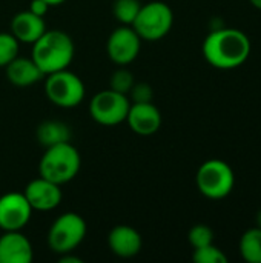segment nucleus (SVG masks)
<instances>
[{"label":"nucleus","instance_id":"dca6fc26","mask_svg":"<svg viewBox=\"0 0 261 263\" xmlns=\"http://www.w3.org/2000/svg\"><path fill=\"white\" fill-rule=\"evenodd\" d=\"M6 79L9 83L15 86H31L42 79H45V74L38 69L35 62L32 59H25V57H15L5 66Z\"/></svg>","mask_w":261,"mask_h":263},{"label":"nucleus","instance_id":"6e6552de","mask_svg":"<svg viewBox=\"0 0 261 263\" xmlns=\"http://www.w3.org/2000/svg\"><path fill=\"white\" fill-rule=\"evenodd\" d=\"M131 102L128 96L111 88L97 92L89 102L91 117L103 126H115L126 122Z\"/></svg>","mask_w":261,"mask_h":263},{"label":"nucleus","instance_id":"39448f33","mask_svg":"<svg viewBox=\"0 0 261 263\" xmlns=\"http://www.w3.org/2000/svg\"><path fill=\"white\" fill-rule=\"evenodd\" d=\"M45 94L58 108H75L85 99V83L72 71L62 69L45 76Z\"/></svg>","mask_w":261,"mask_h":263},{"label":"nucleus","instance_id":"aec40b11","mask_svg":"<svg viewBox=\"0 0 261 263\" xmlns=\"http://www.w3.org/2000/svg\"><path fill=\"white\" fill-rule=\"evenodd\" d=\"M134 83H135V80H134L132 72L129 69H126L125 66L115 69L111 74V79H109V88L120 92V94H125V96L129 94Z\"/></svg>","mask_w":261,"mask_h":263},{"label":"nucleus","instance_id":"4be33fe9","mask_svg":"<svg viewBox=\"0 0 261 263\" xmlns=\"http://www.w3.org/2000/svg\"><path fill=\"white\" fill-rule=\"evenodd\" d=\"M192 260L197 263H226L228 257L220 248H217L214 243H211V245L194 250Z\"/></svg>","mask_w":261,"mask_h":263},{"label":"nucleus","instance_id":"412c9836","mask_svg":"<svg viewBox=\"0 0 261 263\" xmlns=\"http://www.w3.org/2000/svg\"><path fill=\"white\" fill-rule=\"evenodd\" d=\"M18 40L11 32H0V68L18 55Z\"/></svg>","mask_w":261,"mask_h":263},{"label":"nucleus","instance_id":"b1692460","mask_svg":"<svg viewBox=\"0 0 261 263\" xmlns=\"http://www.w3.org/2000/svg\"><path fill=\"white\" fill-rule=\"evenodd\" d=\"M128 96H129L128 99L131 103H146V102H152L154 92L148 83L140 82V83H134Z\"/></svg>","mask_w":261,"mask_h":263},{"label":"nucleus","instance_id":"6ab92c4d","mask_svg":"<svg viewBox=\"0 0 261 263\" xmlns=\"http://www.w3.org/2000/svg\"><path fill=\"white\" fill-rule=\"evenodd\" d=\"M142 8L140 0H114L112 14L122 23L131 26Z\"/></svg>","mask_w":261,"mask_h":263},{"label":"nucleus","instance_id":"7ed1b4c3","mask_svg":"<svg viewBox=\"0 0 261 263\" xmlns=\"http://www.w3.org/2000/svg\"><path fill=\"white\" fill-rule=\"evenodd\" d=\"M80 166V153L71 142H65L45 149L38 163V174L62 186L77 177Z\"/></svg>","mask_w":261,"mask_h":263},{"label":"nucleus","instance_id":"f03ea898","mask_svg":"<svg viewBox=\"0 0 261 263\" xmlns=\"http://www.w3.org/2000/svg\"><path fill=\"white\" fill-rule=\"evenodd\" d=\"M74 55L75 46L72 39L60 29H46L32 43L31 59L45 76L69 68Z\"/></svg>","mask_w":261,"mask_h":263},{"label":"nucleus","instance_id":"4468645a","mask_svg":"<svg viewBox=\"0 0 261 263\" xmlns=\"http://www.w3.org/2000/svg\"><path fill=\"white\" fill-rule=\"evenodd\" d=\"M143 240L140 233L129 225H117L108 234V247L112 254L122 259H131L142 250Z\"/></svg>","mask_w":261,"mask_h":263},{"label":"nucleus","instance_id":"f257e3e1","mask_svg":"<svg viewBox=\"0 0 261 263\" xmlns=\"http://www.w3.org/2000/svg\"><path fill=\"white\" fill-rule=\"evenodd\" d=\"M251 54L248 35L234 28H217L203 42V55L218 69H234Z\"/></svg>","mask_w":261,"mask_h":263},{"label":"nucleus","instance_id":"9d476101","mask_svg":"<svg viewBox=\"0 0 261 263\" xmlns=\"http://www.w3.org/2000/svg\"><path fill=\"white\" fill-rule=\"evenodd\" d=\"M32 211L23 193H6L0 196V230L22 231L29 223Z\"/></svg>","mask_w":261,"mask_h":263},{"label":"nucleus","instance_id":"9b49d317","mask_svg":"<svg viewBox=\"0 0 261 263\" xmlns=\"http://www.w3.org/2000/svg\"><path fill=\"white\" fill-rule=\"evenodd\" d=\"M23 194L34 211H51L60 205L63 197L62 186L42 176L31 180Z\"/></svg>","mask_w":261,"mask_h":263},{"label":"nucleus","instance_id":"cd10ccee","mask_svg":"<svg viewBox=\"0 0 261 263\" xmlns=\"http://www.w3.org/2000/svg\"><path fill=\"white\" fill-rule=\"evenodd\" d=\"M255 8H258V9H261V0H249Z\"/></svg>","mask_w":261,"mask_h":263},{"label":"nucleus","instance_id":"0eeeda50","mask_svg":"<svg viewBox=\"0 0 261 263\" xmlns=\"http://www.w3.org/2000/svg\"><path fill=\"white\" fill-rule=\"evenodd\" d=\"M88 231L85 219L77 213H65L54 220L48 233V245L57 254L72 253Z\"/></svg>","mask_w":261,"mask_h":263},{"label":"nucleus","instance_id":"2eb2a0df","mask_svg":"<svg viewBox=\"0 0 261 263\" xmlns=\"http://www.w3.org/2000/svg\"><path fill=\"white\" fill-rule=\"evenodd\" d=\"M11 34L22 43H29L32 45L38 37L43 35L46 31V23L45 18L40 15H35L34 12L22 11L17 12L12 20H11Z\"/></svg>","mask_w":261,"mask_h":263},{"label":"nucleus","instance_id":"bb28decb","mask_svg":"<svg viewBox=\"0 0 261 263\" xmlns=\"http://www.w3.org/2000/svg\"><path fill=\"white\" fill-rule=\"evenodd\" d=\"M49 6H58V5H62V3H65L66 0H45Z\"/></svg>","mask_w":261,"mask_h":263},{"label":"nucleus","instance_id":"5701e85b","mask_svg":"<svg viewBox=\"0 0 261 263\" xmlns=\"http://www.w3.org/2000/svg\"><path fill=\"white\" fill-rule=\"evenodd\" d=\"M188 239H189L191 247L194 250H197V248L214 243V231L208 225L200 223V225H195L189 230Z\"/></svg>","mask_w":261,"mask_h":263},{"label":"nucleus","instance_id":"c85d7f7f","mask_svg":"<svg viewBox=\"0 0 261 263\" xmlns=\"http://www.w3.org/2000/svg\"><path fill=\"white\" fill-rule=\"evenodd\" d=\"M257 227L261 228V210L258 211V214H257Z\"/></svg>","mask_w":261,"mask_h":263},{"label":"nucleus","instance_id":"1a4fd4ad","mask_svg":"<svg viewBox=\"0 0 261 263\" xmlns=\"http://www.w3.org/2000/svg\"><path fill=\"white\" fill-rule=\"evenodd\" d=\"M142 39L134 31V28L128 25H122L114 29L106 42V54L118 66L132 63L138 57Z\"/></svg>","mask_w":261,"mask_h":263},{"label":"nucleus","instance_id":"393cba45","mask_svg":"<svg viewBox=\"0 0 261 263\" xmlns=\"http://www.w3.org/2000/svg\"><path fill=\"white\" fill-rule=\"evenodd\" d=\"M49 5L45 2V0H31V5H29V11L34 12L35 15H40V17H45L49 11Z\"/></svg>","mask_w":261,"mask_h":263},{"label":"nucleus","instance_id":"a211bd4d","mask_svg":"<svg viewBox=\"0 0 261 263\" xmlns=\"http://www.w3.org/2000/svg\"><path fill=\"white\" fill-rule=\"evenodd\" d=\"M240 254L246 262L261 263V228H251L242 236Z\"/></svg>","mask_w":261,"mask_h":263},{"label":"nucleus","instance_id":"ddd939ff","mask_svg":"<svg viewBox=\"0 0 261 263\" xmlns=\"http://www.w3.org/2000/svg\"><path fill=\"white\" fill-rule=\"evenodd\" d=\"M34 250L22 231H3L0 236V263H31Z\"/></svg>","mask_w":261,"mask_h":263},{"label":"nucleus","instance_id":"423d86ee","mask_svg":"<svg viewBox=\"0 0 261 263\" xmlns=\"http://www.w3.org/2000/svg\"><path fill=\"white\" fill-rule=\"evenodd\" d=\"M197 188L208 199H225L231 194L235 183V176L232 168L218 159L205 162L197 171Z\"/></svg>","mask_w":261,"mask_h":263},{"label":"nucleus","instance_id":"20e7f679","mask_svg":"<svg viewBox=\"0 0 261 263\" xmlns=\"http://www.w3.org/2000/svg\"><path fill=\"white\" fill-rule=\"evenodd\" d=\"M174 25V12L165 2H149L142 5L135 20L132 22L134 31L142 40L157 42L163 39Z\"/></svg>","mask_w":261,"mask_h":263},{"label":"nucleus","instance_id":"f8f14e48","mask_svg":"<svg viewBox=\"0 0 261 263\" xmlns=\"http://www.w3.org/2000/svg\"><path fill=\"white\" fill-rule=\"evenodd\" d=\"M126 122L135 134L151 136L160 129L163 119L160 109L152 102H146V103H131L126 116Z\"/></svg>","mask_w":261,"mask_h":263},{"label":"nucleus","instance_id":"f3484780","mask_svg":"<svg viewBox=\"0 0 261 263\" xmlns=\"http://www.w3.org/2000/svg\"><path fill=\"white\" fill-rule=\"evenodd\" d=\"M37 140L45 148L71 142V129L66 123L58 120H45L37 126L35 131Z\"/></svg>","mask_w":261,"mask_h":263},{"label":"nucleus","instance_id":"a878e982","mask_svg":"<svg viewBox=\"0 0 261 263\" xmlns=\"http://www.w3.org/2000/svg\"><path fill=\"white\" fill-rule=\"evenodd\" d=\"M60 263H82V259L75 257V256H71V253H65V254H60Z\"/></svg>","mask_w":261,"mask_h":263}]
</instances>
